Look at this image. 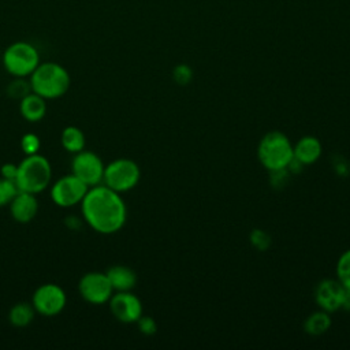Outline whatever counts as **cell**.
<instances>
[{
	"mask_svg": "<svg viewBox=\"0 0 350 350\" xmlns=\"http://www.w3.org/2000/svg\"><path fill=\"white\" fill-rule=\"evenodd\" d=\"M67 304L66 291L55 283H45L36 288L33 294V308L37 313L52 317L59 314Z\"/></svg>",
	"mask_w": 350,
	"mask_h": 350,
	"instance_id": "cell-9",
	"label": "cell"
},
{
	"mask_svg": "<svg viewBox=\"0 0 350 350\" xmlns=\"http://www.w3.org/2000/svg\"><path fill=\"white\" fill-rule=\"evenodd\" d=\"M104 168L105 165L101 157L92 150L83 149L75 153L71 161V174H74L89 187L103 183Z\"/></svg>",
	"mask_w": 350,
	"mask_h": 350,
	"instance_id": "cell-7",
	"label": "cell"
},
{
	"mask_svg": "<svg viewBox=\"0 0 350 350\" xmlns=\"http://www.w3.org/2000/svg\"><path fill=\"white\" fill-rule=\"evenodd\" d=\"M31 92L44 97L45 100L59 98L67 93L70 88V74L59 63L44 62L30 75Z\"/></svg>",
	"mask_w": 350,
	"mask_h": 350,
	"instance_id": "cell-2",
	"label": "cell"
},
{
	"mask_svg": "<svg viewBox=\"0 0 350 350\" xmlns=\"http://www.w3.org/2000/svg\"><path fill=\"white\" fill-rule=\"evenodd\" d=\"M18 186L14 180L10 179H0V206L10 205L12 198L18 194Z\"/></svg>",
	"mask_w": 350,
	"mask_h": 350,
	"instance_id": "cell-21",
	"label": "cell"
},
{
	"mask_svg": "<svg viewBox=\"0 0 350 350\" xmlns=\"http://www.w3.org/2000/svg\"><path fill=\"white\" fill-rule=\"evenodd\" d=\"M115 291H131L137 284V273L126 265H112L105 272Z\"/></svg>",
	"mask_w": 350,
	"mask_h": 350,
	"instance_id": "cell-15",
	"label": "cell"
},
{
	"mask_svg": "<svg viewBox=\"0 0 350 350\" xmlns=\"http://www.w3.org/2000/svg\"><path fill=\"white\" fill-rule=\"evenodd\" d=\"M21 115L27 120V122H40L45 113H46V103L45 98L38 96L34 92H30L27 96H25L21 100L19 104Z\"/></svg>",
	"mask_w": 350,
	"mask_h": 350,
	"instance_id": "cell-16",
	"label": "cell"
},
{
	"mask_svg": "<svg viewBox=\"0 0 350 350\" xmlns=\"http://www.w3.org/2000/svg\"><path fill=\"white\" fill-rule=\"evenodd\" d=\"M331 325V319L328 312L325 310H320V312H314L312 313L306 321H305V331L310 335H321L324 334Z\"/></svg>",
	"mask_w": 350,
	"mask_h": 350,
	"instance_id": "cell-19",
	"label": "cell"
},
{
	"mask_svg": "<svg viewBox=\"0 0 350 350\" xmlns=\"http://www.w3.org/2000/svg\"><path fill=\"white\" fill-rule=\"evenodd\" d=\"M336 275L343 287L350 291V249L339 257L336 264Z\"/></svg>",
	"mask_w": 350,
	"mask_h": 350,
	"instance_id": "cell-20",
	"label": "cell"
},
{
	"mask_svg": "<svg viewBox=\"0 0 350 350\" xmlns=\"http://www.w3.org/2000/svg\"><path fill=\"white\" fill-rule=\"evenodd\" d=\"M141 179L139 165L131 159H116L104 168L103 185L109 189L124 193L134 189Z\"/></svg>",
	"mask_w": 350,
	"mask_h": 350,
	"instance_id": "cell-6",
	"label": "cell"
},
{
	"mask_svg": "<svg viewBox=\"0 0 350 350\" xmlns=\"http://www.w3.org/2000/svg\"><path fill=\"white\" fill-rule=\"evenodd\" d=\"M88 189L89 186H86L74 174L64 175L51 186V198L57 206L70 208L81 204Z\"/></svg>",
	"mask_w": 350,
	"mask_h": 350,
	"instance_id": "cell-8",
	"label": "cell"
},
{
	"mask_svg": "<svg viewBox=\"0 0 350 350\" xmlns=\"http://www.w3.org/2000/svg\"><path fill=\"white\" fill-rule=\"evenodd\" d=\"M31 92V86L30 82L25 81V78H16L15 81H12L8 88H7V93L8 96H11L12 98H19L22 100L25 96H27Z\"/></svg>",
	"mask_w": 350,
	"mask_h": 350,
	"instance_id": "cell-22",
	"label": "cell"
},
{
	"mask_svg": "<svg viewBox=\"0 0 350 350\" xmlns=\"http://www.w3.org/2000/svg\"><path fill=\"white\" fill-rule=\"evenodd\" d=\"M252 242L257 249H265L269 245V237L261 230H254L252 234Z\"/></svg>",
	"mask_w": 350,
	"mask_h": 350,
	"instance_id": "cell-26",
	"label": "cell"
},
{
	"mask_svg": "<svg viewBox=\"0 0 350 350\" xmlns=\"http://www.w3.org/2000/svg\"><path fill=\"white\" fill-rule=\"evenodd\" d=\"M0 172H1V178L15 182V178H16V174H18V164L5 163V164L1 165Z\"/></svg>",
	"mask_w": 350,
	"mask_h": 350,
	"instance_id": "cell-27",
	"label": "cell"
},
{
	"mask_svg": "<svg viewBox=\"0 0 350 350\" xmlns=\"http://www.w3.org/2000/svg\"><path fill=\"white\" fill-rule=\"evenodd\" d=\"M137 324H138V328L142 334L145 335H152L156 332L157 329V325H156V321L149 317V316H141L138 320H137Z\"/></svg>",
	"mask_w": 350,
	"mask_h": 350,
	"instance_id": "cell-25",
	"label": "cell"
},
{
	"mask_svg": "<svg viewBox=\"0 0 350 350\" xmlns=\"http://www.w3.org/2000/svg\"><path fill=\"white\" fill-rule=\"evenodd\" d=\"M260 163L272 171L287 170L294 160V150L290 139L280 131L267 133L257 148Z\"/></svg>",
	"mask_w": 350,
	"mask_h": 350,
	"instance_id": "cell-4",
	"label": "cell"
},
{
	"mask_svg": "<svg viewBox=\"0 0 350 350\" xmlns=\"http://www.w3.org/2000/svg\"><path fill=\"white\" fill-rule=\"evenodd\" d=\"M108 302L113 317L122 323H137L142 316V302L130 291H118Z\"/></svg>",
	"mask_w": 350,
	"mask_h": 350,
	"instance_id": "cell-11",
	"label": "cell"
},
{
	"mask_svg": "<svg viewBox=\"0 0 350 350\" xmlns=\"http://www.w3.org/2000/svg\"><path fill=\"white\" fill-rule=\"evenodd\" d=\"M38 211V201L31 193L18 191V194L10 202V212L15 221L29 223L31 221Z\"/></svg>",
	"mask_w": 350,
	"mask_h": 350,
	"instance_id": "cell-13",
	"label": "cell"
},
{
	"mask_svg": "<svg viewBox=\"0 0 350 350\" xmlns=\"http://www.w3.org/2000/svg\"><path fill=\"white\" fill-rule=\"evenodd\" d=\"M62 146L70 153H78L85 149V134L77 126H67L63 129L60 135Z\"/></svg>",
	"mask_w": 350,
	"mask_h": 350,
	"instance_id": "cell-17",
	"label": "cell"
},
{
	"mask_svg": "<svg viewBox=\"0 0 350 350\" xmlns=\"http://www.w3.org/2000/svg\"><path fill=\"white\" fill-rule=\"evenodd\" d=\"M21 148L26 156L36 154V153H38V150L41 148V141L36 134L27 133L21 138Z\"/></svg>",
	"mask_w": 350,
	"mask_h": 350,
	"instance_id": "cell-23",
	"label": "cell"
},
{
	"mask_svg": "<svg viewBox=\"0 0 350 350\" xmlns=\"http://www.w3.org/2000/svg\"><path fill=\"white\" fill-rule=\"evenodd\" d=\"M85 221L98 234H115L126 223L127 208L120 193L105 185L89 187L81 201Z\"/></svg>",
	"mask_w": 350,
	"mask_h": 350,
	"instance_id": "cell-1",
	"label": "cell"
},
{
	"mask_svg": "<svg viewBox=\"0 0 350 350\" xmlns=\"http://www.w3.org/2000/svg\"><path fill=\"white\" fill-rule=\"evenodd\" d=\"M36 309L33 308L31 304L27 302H18L15 304L8 313V320L10 323L16 327V328H23L27 327L33 319H34Z\"/></svg>",
	"mask_w": 350,
	"mask_h": 350,
	"instance_id": "cell-18",
	"label": "cell"
},
{
	"mask_svg": "<svg viewBox=\"0 0 350 350\" xmlns=\"http://www.w3.org/2000/svg\"><path fill=\"white\" fill-rule=\"evenodd\" d=\"M172 75H174V79H175L178 83L185 85V83H187V82L191 79L193 71H191V68H190L187 64H178V66L174 68Z\"/></svg>",
	"mask_w": 350,
	"mask_h": 350,
	"instance_id": "cell-24",
	"label": "cell"
},
{
	"mask_svg": "<svg viewBox=\"0 0 350 350\" xmlns=\"http://www.w3.org/2000/svg\"><path fill=\"white\" fill-rule=\"evenodd\" d=\"M294 160L299 164H313L319 160L323 152L321 142L312 135H305L293 145Z\"/></svg>",
	"mask_w": 350,
	"mask_h": 350,
	"instance_id": "cell-14",
	"label": "cell"
},
{
	"mask_svg": "<svg viewBox=\"0 0 350 350\" xmlns=\"http://www.w3.org/2000/svg\"><path fill=\"white\" fill-rule=\"evenodd\" d=\"M52 180V167L46 157L42 154H27L18 164V174L15 183L19 191L31 194L45 190Z\"/></svg>",
	"mask_w": 350,
	"mask_h": 350,
	"instance_id": "cell-3",
	"label": "cell"
},
{
	"mask_svg": "<svg viewBox=\"0 0 350 350\" xmlns=\"http://www.w3.org/2000/svg\"><path fill=\"white\" fill-rule=\"evenodd\" d=\"M1 62L5 71L15 78L30 77L41 63L37 48L27 41H15L10 44L3 52Z\"/></svg>",
	"mask_w": 350,
	"mask_h": 350,
	"instance_id": "cell-5",
	"label": "cell"
},
{
	"mask_svg": "<svg viewBox=\"0 0 350 350\" xmlns=\"http://www.w3.org/2000/svg\"><path fill=\"white\" fill-rule=\"evenodd\" d=\"M81 297L92 305H103L112 297L113 288L105 272H88L78 283Z\"/></svg>",
	"mask_w": 350,
	"mask_h": 350,
	"instance_id": "cell-10",
	"label": "cell"
},
{
	"mask_svg": "<svg viewBox=\"0 0 350 350\" xmlns=\"http://www.w3.org/2000/svg\"><path fill=\"white\" fill-rule=\"evenodd\" d=\"M347 290L336 279H324L316 287V302L325 312H335L340 309L346 301Z\"/></svg>",
	"mask_w": 350,
	"mask_h": 350,
	"instance_id": "cell-12",
	"label": "cell"
}]
</instances>
